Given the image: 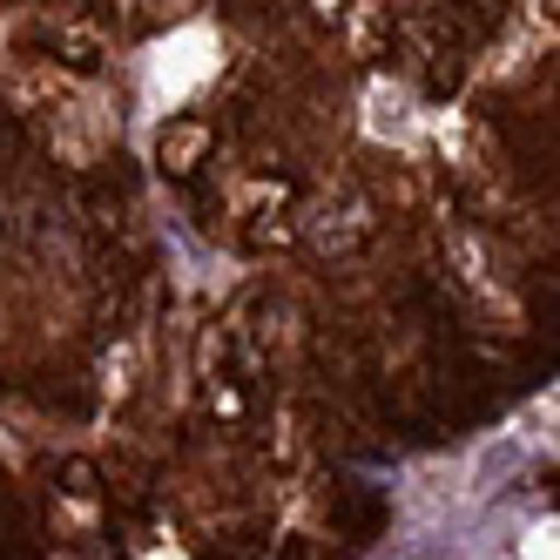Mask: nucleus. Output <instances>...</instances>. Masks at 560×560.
I'll list each match as a JSON object with an SVG mask.
<instances>
[]
</instances>
